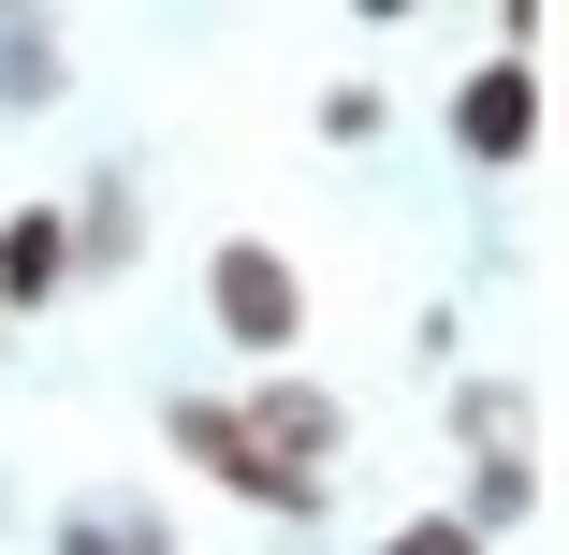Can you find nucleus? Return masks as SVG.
I'll return each mask as SVG.
<instances>
[{
  "mask_svg": "<svg viewBox=\"0 0 569 555\" xmlns=\"http://www.w3.org/2000/svg\"><path fill=\"white\" fill-rule=\"evenodd\" d=\"M59 293H73V219L59 205H16V219H0V321L59 307Z\"/></svg>",
  "mask_w": 569,
  "mask_h": 555,
  "instance_id": "39448f33",
  "label": "nucleus"
},
{
  "mask_svg": "<svg viewBox=\"0 0 569 555\" xmlns=\"http://www.w3.org/2000/svg\"><path fill=\"white\" fill-rule=\"evenodd\" d=\"M540 512V454H482V483H468V526L497 541V526H526Z\"/></svg>",
  "mask_w": 569,
  "mask_h": 555,
  "instance_id": "6e6552de",
  "label": "nucleus"
},
{
  "mask_svg": "<svg viewBox=\"0 0 569 555\" xmlns=\"http://www.w3.org/2000/svg\"><path fill=\"white\" fill-rule=\"evenodd\" d=\"M16 16H30V0H0V30H16Z\"/></svg>",
  "mask_w": 569,
  "mask_h": 555,
  "instance_id": "2eb2a0df",
  "label": "nucleus"
},
{
  "mask_svg": "<svg viewBox=\"0 0 569 555\" xmlns=\"http://www.w3.org/2000/svg\"><path fill=\"white\" fill-rule=\"evenodd\" d=\"M321 147H380V88H366V73L321 88Z\"/></svg>",
  "mask_w": 569,
  "mask_h": 555,
  "instance_id": "f8f14e48",
  "label": "nucleus"
},
{
  "mask_svg": "<svg viewBox=\"0 0 569 555\" xmlns=\"http://www.w3.org/2000/svg\"><path fill=\"white\" fill-rule=\"evenodd\" d=\"M540 16H555V0H497V30H511L497 59H540Z\"/></svg>",
  "mask_w": 569,
  "mask_h": 555,
  "instance_id": "ddd939ff",
  "label": "nucleus"
},
{
  "mask_svg": "<svg viewBox=\"0 0 569 555\" xmlns=\"http://www.w3.org/2000/svg\"><path fill=\"white\" fill-rule=\"evenodd\" d=\"M204 321L234 337L249 380L292 366V351H307V264H292L278 235H219V249H204Z\"/></svg>",
  "mask_w": 569,
  "mask_h": 555,
  "instance_id": "f257e3e1",
  "label": "nucleus"
},
{
  "mask_svg": "<svg viewBox=\"0 0 569 555\" xmlns=\"http://www.w3.org/2000/svg\"><path fill=\"white\" fill-rule=\"evenodd\" d=\"M234 424L263 438V454H278L292 483H336V454H351V409H336L321 380H292V366H263V380L234 395Z\"/></svg>",
  "mask_w": 569,
  "mask_h": 555,
  "instance_id": "7ed1b4c3",
  "label": "nucleus"
},
{
  "mask_svg": "<svg viewBox=\"0 0 569 555\" xmlns=\"http://www.w3.org/2000/svg\"><path fill=\"white\" fill-rule=\"evenodd\" d=\"M59 219H73V278H102V264H132V249H147L132 176H88V205H59Z\"/></svg>",
  "mask_w": 569,
  "mask_h": 555,
  "instance_id": "423d86ee",
  "label": "nucleus"
},
{
  "mask_svg": "<svg viewBox=\"0 0 569 555\" xmlns=\"http://www.w3.org/2000/svg\"><path fill=\"white\" fill-rule=\"evenodd\" d=\"M44 88H59V44L16 16V44H0V118H44Z\"/></svg>",
  "mask_w": 569,
  "mask_h": 555,
  "instance_id": "9d476101",
  "label": "nucleus"
},
{
  "mask_svg": "<svg viewBox=\"0 0 569 555\" xmlns=\"http://www.w3.org/2000/svg\"><path fill=\"white\" fill-rule=\"evenodd\" d=\"M452 161H526L540 147V59H482V73H452Z\"/></svg>",
  "mask_w": 569,
  "mask_h": 555,
  "instance_id": "20e7f679",
  "label": "nucleus"
},
{
  "mask_svg": "<svg viewBox=\"0 0 569 555\" xmlns=\"http://www.w3.org/2000/svg\"><path fill=\"white\" fill-rule=\"evenodd\" d=\"M380 555H497V541H482V526H468V512H409V526H395V541H380Z\"/></svg>",
  "mask_w": 569,
  "mask_h": 555,
  "instance_id": "9b49d317",
  "label": "nucleus"
},
{
  "mask_svg": "<svg viewBox=\"0 0 569 555\" xmlns=\"http://www.w3.org/2000/svg\"><path fill=\"white\" fill-rule=\"evenodd\" d=\"M161 438L190 454V483H219V497H249V512H278V526H321V497L336 483H292L263 438L234 424V395H161Z\"/></svg>",
  "mask_w": 569,
  "mask_h": 555,
  "instance_id": "f03ea898",
  "label": "nucleus"
},
{
  "mask_svg": "<svg viewBox=\"0 0 569 555\" xmlns=\"http://www.w3.org/2000/svg\"><path fill=\"white\" fill-rule=\"evenodd\" d=\"M351 16H380V30H395V16H423V0H351Z\"/></svg>",
  "mask_w": 569,
  "mask_h": 555,
  "instance_id": "4468645a",
  "label": "nucleus"
},
{
  "mask_svg": "<svg viewBox=\"0 0 569 555\" xmlns=\"http://www.w3.org/2000/svg\"><path fill=\"white\" fill-rule=\"evenodd\" d=\"M452 438H482V454H526V380H468V395H452Z\"/></svg>",
  "mask_w": 569,
  "mask_h": 555,
  "instance_id": "1a4fd4ad",
  "label": "nucleus"
},
{
  "mask_svg": "<svg viewBox=\"0 0 569 555\" xmlns=\"http://www.w3.org/2000/svg\"><path fill=\"white\" fill-rule=\"evenodd\" d=\"M59 555H176V541H161V512H132V497H73V512H59Z\"/></svg>",
  "mask_w": 569,
  "mask_h": 555,
  "instance_id": "0eeeda50",
  "label": "nucleus"
}]
</instances>
